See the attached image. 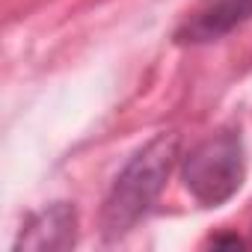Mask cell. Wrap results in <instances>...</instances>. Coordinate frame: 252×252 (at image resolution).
<instances>
[{
    "instance_id": "obj_3",
    "label": "cell",
    "mask_w": 252,
    "mask_h": 252,
    "mask_svg": "<svg viewBox=\"0 0 252 252\" xmlns=\"http://www.w3.org/2000/svg\"><path fill=\"white\" fill-rule=\"evenodd\" d=\"M74 243H77V211L68 202H54L27 220L15 249L63 252V249H71Z\"/></svg>"
},
{
    "instance_id": "obj_5",
    "label": "cell",
    "mask_w": 252,
    "mask_h": 252,
    "mask_svg": "<svg viewBox=\"0 0 252 252\" xmlns=\"http://www.w3.org/2000/svg\"><path fill=\"white\" fill-rule=\"evenodd\" d=\"M208 246H214V249H220V246H246L237 234H217V237H211L208 240Z\"/></svg>"
},
{
    "instance_id": "obj_1",
    "label": "cell",
    "mask_w": 252,
    "mask_h": 252,
    "mask_svg": "<svg viewBox=\"0 0 252 252\" xmlns=\"http://www.w3.org/2000/svg\"><path fill=\"white\" fill-rule=\"evenodd\" d=\"M178 134H158L149 140L116 175L104 208H101V234L104 240H119L128 234L158 202L169 172L178 163Z\"/></svg>"
},
{
    "instance_id": "obj_2",
    "label": "cell",
    "mask_w": 252,
    "mask_h": 252,
    "mask_svg": "<svg viewBox=\"0 0 252 252\" xmlns=\"http://www.w3.org/2000/svg\"><path fill=\"white\" fill-rule=\"evenodd\" d=\"M243 178L246 149L240 131H220L181 158V181L187 193L205 208L228 202L243 187Z\"/></svg>"
},
{
    "instance_id": "obj_4",
    "label": "cell",
    "mask_w": 252,
    "mask_h": 252,
    "mask_svg": "<svg viewBox=\"0 0 252 252\" xmlns=\"http://www.w3.org/2000/svg\"><path fill=\"white\" fill-rule=\"evenodd\" d=\"M249 18H252V0H211L208 6H202L193 18H187L175 30V42L178 45L217 42L243 27Z\"/></svg>"
}]
</instances>
